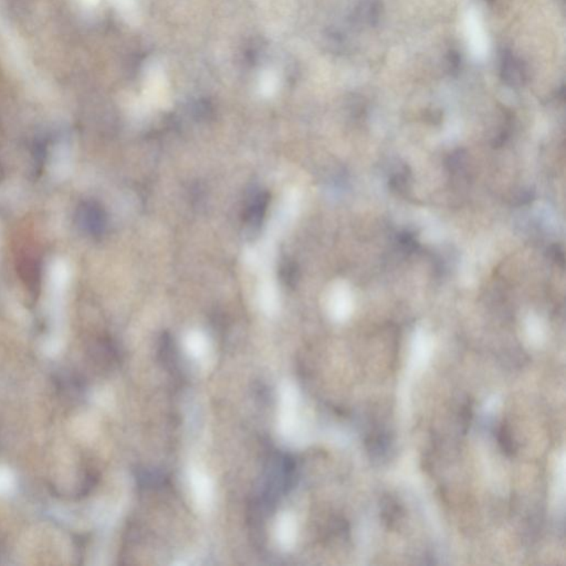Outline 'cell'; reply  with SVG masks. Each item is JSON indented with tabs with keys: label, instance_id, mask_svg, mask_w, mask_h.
<instances>
[{
	"label": "cell",
	"instance_id": "cell-1",
	"mask_svg": "<svg viewBox=\"0 0 566 566\" xmlns=\"http://www.w3.org/2000/svg\"><path fill=\"white\" fill-rule=\"evenodd\" d=\"M77 221L83 233L99 238L107 228V213L98 201H82L78 207Z\"/></svg>",
	"mask_w": 566,
	"mask_h": 566
},
{
	"label": "cell",
	"instance_id": "cell-2",
	"mask_svg": "<svg viewBox=\"0 0 566 566\" xmlns=\"http://www.w3.org/2000/svg\"><path fill=\"white\" fill-rule=\"evenodd\" d=\"M500 77L509 87H521L528 79L527 65L512 51L505 50L502 52L500 62Z\"/></svg>",
	"mask_w": 566,
	"mask_h": 566
},
{
	"label": "cell",
	"instance_id": "cell-3",
	"mask_svg": "<svg viewBox=\"0 0 566 566\" xmlns=\"http://www.w3.org/2000/svg\"><path fill=\"white\" fill-rule=\"evenodd\" d=\"M295 392L291 384H285L281 392V412H280V431L285 437H292L295 424Z\"/></svg>",
	"mask_w": 566,
	"mask_h": 566
},
{
	"label": "cell",
	"instance_id": "cell-4",
	"mask_svg": "<svg viewBox=\"0 0 566 566\" xmlns=\"http://www.w3.org/2000/svg\"><path fill=\"white\" fill-rule=\"evenodd\" d=\"M270 196L267 192L258 191L248 198L243 208V221L250 228L259 227L267 213Z\"/></svg>",
	"mask_w": 566,
	"mask_h": 566
},
{
	"label": "cell",
	"instance_id": "cell-5",
	"mask_svg": "<svg viewBox=\"0 0 566 566\" xmlns=\"http://www.w3.org/2000/svg\"><path fill=\"white\" fill-rule=\"evenodd\" d=\"M191 485L193 489L194 497L196 502L201 509H208L211 507L213 499V487L211 480L207 476L204 475L198 470H193L191 473Z\"/></svg>",
	"mask_w": 566,
	"mask_h": 566
},
{
	"label": "cell",
	"instance_id": "cell-6",
	"mask_svg": "<svg viewBox=\"0 0 566 566\" xmlns=\"http://www.w3.org/2000/svg\"><path fill=\"white\" fill-rule=\"evenodd\" d=\"M18 272L29 292L37 295V292L40 289V279H41V271H40L38 260L26 256L19 262Z\"/></svg>",
	"mask_w": 566,
	"mask_h": 566
},
{
	"label": "cell",
	"instance_id": "cell-7",
	"mask_svg": "<svg viewBox=\"0 0 566 566\" xmlns=\"http://www.w3.org/2000/svg\"><path fill=\"white\" fill-rule=\"evenodd\" d=\"M382 15H383L382 0H363L356 11V17L360 23L372 27L379 23Z\"/></svg>",
	"mask_w": 566,
	"mask_h": 566
},
{
	"label": "cell",
	"instance_id": "cell-8",
	"mask_svg": "<svg viewBox=\"0 0 566 566\" xmlns=\"http://www.w3.org/2000/svg\"><path fill=\"white\" fill-rule=\"evenodd\" d=\"M277 537L282 547H292V543L295 541V527L291 515H282L278 522Z\"/></svg>",
	"mask_w": 566,
	"mask_h": 566
},
{
	"label": "cell",
	"instance_id": "cell-9",
	"mask_svg": "<svg viewBox=\"0 0 566 566\" xmlns=\"http://www.w3.org/2000/svg\"><path fill=\"white\" fill-rule=\"evenodd\" d=\"M498 441H499L500 447L503 450V453L507 455H512L515 453V441L512 438L511 433H510L509 428L507 426L502 425L498 431Z\"/></svg>",
	"mask_w": 566,
	"mask_h": 566
},
{
	"label": "cell",
	"instance_id": "cell-10",
	"mask_svg": "<svg viewBox=\"0 0 566 566\" xmlns=\"http://www.w3.org/2000/svg\"><path fill=\"white\" fill-rule=\"evenodd\" d=\"M445 67L446 71L450 75L455 77L459 73L460 68H461V56H460L457 50H448L447 55L445 57Z\"/></svg>",
	"mask_w": 566,
	"mask_h": 566
},
{
	"label": "cell",
	"instance_id": "cell-11",
	"mask_svg": "<svg viewBox=\"0 0 566 566\" xmlns=\"http://www.w3.org/2000/svg\"><path fill=\"white\" fill-rule=\"evenodd\" d=\"M282 281L287 285H295L298 280V268L293 262L287 261L280 268Z\"/></svg>",
	"mask_w": 566,
	"mask_h": 566
},
{
	"label": "cell",
	"instance_id": "cell-12",
	"mask_svg": "<svg viewBox=\"0 0 566 566\" xmlns=\"http://www.w3.org/2000/svg\"><path fill=\"white\" fill-rule=\"evenodd\" d=\"M397 241L401 246L402 249L405 253H414L418 249V241L415 236L409 231H403L397 236Z\"/></svg>",
	"mask_w": 566,
	"mask_h": 566
},
{
	"label": "cell",
	"instance_id": "cell-13",
	"mask_svg": "<svg viewBox=\"0 0 566 566\" xmlns=\"http://www.w3.org/2000/svg\"><path fill=\"white\" fill-rule=\"evenodd\" d=\"M408 175H409V174L406 172V167H404L403 172H399V173L392 176L391 179H389V185H391V187L395 189V191H405L406 186H407L408 183Z\"/></svg>",
	"mask_w": 566,
	"mask_h": 566
},
{
	"label": "cell",
	"instance_id": "cell-14",
	"mask_svg": "<svg viewBox=\"0 0 566 566\" xmlns=\"http://www.w3.org/2000/svg\"><path fill=\"white\" fill-rule=\"evenodd\" d=\"M188 350L192 355L201 357L205 353V343L201 340L192 339L188 343Z\"/></svg>",
	"mask_w": 566,
	"mask_h": 566
},
{
	"label": "cell",
	"instance_id": "cell-15",
	"mask_svg": "<svg viewBox=\"0 0 566 566\" xmlns=\"http://www.w3.org/2000/svg\"><path fill=\"white\" fill-rule=\"evenodd\" d=\"M547 253H549L550 258H551L553 261L557 262L559 263L561 267H564V262H565V258H564V251L560 246L554 245L551 246L547 250Z\"/></svg>",
	"mask_w": 566,
	"mask_h": 566
},
{
	"label": "cell",
	"instance_id": "cell-16",
	"mask_svg": "<svg viewBox=\"0 0 566 566\" xmlns=\"http://www.w3.org/2000/svg\"><path fill=\"white\" fill-rule=\"evenodd\" d=\"M534 193L532 191H523L517 197L518 205H524L530 203L533 199Z\"/></svg>",
	"mask_w": 566,
	"mask_h": 566
},
{
	"label": "cell",
	"instance_id": "cell-17",
	"mask_svg": "<svg viewBox=\"0 0 566 566\" xmlns=\"http://www.w3.org/2000/svg\"><path fill=\"white\" fill-rule=\"evenodd\" d=\"M3 169H1V165H0V181H1V178H3Z\"/></svg>",
	"mask_w": 566,
	"mask_h": 566
}]
</instances>
